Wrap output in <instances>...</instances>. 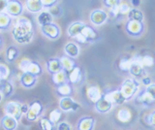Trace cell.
<instances>
[{
  "mask_svg": "<svg viewBox=\"0 0 155 130\" xmlns=\"http://www.w3.org/2000/svg\"><path fill=\"white\" fill-rule=\"evenodd\" d=\"M93 126V119L90 118H82L79 123V130H91Z\"/></svg>",
  "mask_w": 155,
  "mask_h": 130,
  "instance_id": "4316f807",
  "label": "cell"
},
{
  "mask_svg": "<svg viewBox=\"0 0 155 130\" xmlns=\"http://www.w3.org/2000/svg\"><path fill=\"white\" fill-rule=\"evenodd\" d=\"M81 69L79 67L75 66L70 72H69V75H68V78H69V81L71 82L72 84H76L78 83L80 80H81Z\"/></svg>",
  "mask_w": 155,
  "mask_h": 130,
  "instance_id": "603a6c76",
  "label": "cell"
},
{
  "mask_svg": "<svg viewBox=\"0 0 155 130\" xmlns=\"http://www.w3.org/2000/svg\"><path fill=\"white\" fill-rule=\"evenodd\" d=\"M41 1L44 7H48V8L56 4V0H41Z\"/></svg>",
  "mask_w": 155,
  "mask_h": 130,
  "instance_id": "f6af8a7d",
  "label": "cell"
},
{
  "mask_svg": "<svg viewBox=\"0 0 155 130\" xmlns=\"http://www.w3.org/2000/svg\"><path fill=\"white\" fill-rule=\"evenodd\" d=\"M60 62L62 65V69L68 72V73H69V72L76 66L75 61L73 60L70 56H62L60 58Z\"/></svg>",
  "mask_w": 155,
  "mask_h": 130,
  "instance_id": "ac0fdd59",
  "label": "cell"
},
{
  "mask_svg": "<svg viewBox=\"0 0 155 130\" xmlns=\"http://www.w3.org/2000/svg\"><path fill=\"white\" fill-rule=\"evenodd\" d=\"M128 18L131 21H138L142 22L143 21V14L139 9H131V11L128 14Z\"/></svg>",
  "mask_w": 155,
  "mask_h": 130,
  "instance_id": "d4e9b609",
  "label": "cell"
},
{
  "mask_svg": "<svg viewBox=\"0 0 155 130\" xmlns=\"http://www.w3.org/2000/svg\"><path fill=\"white\" fill-rule=\"evenodd\" d=\"M1 44H2V40H1V38H0V47H1Z\"/></svg>",
  "mask_w": 155,
  "mask_h": 130,
  "instance_id": "9f6ffc18",
  "label": "cell"
},
{
  "mask_svg": "<svg viewBox=\"0 0 155 130\" xmlns=\"http://www.w3.org/2000/svg\"><path fill=\"white\" fill-rule=\"evenodd\" d=\"M41 30L43 32V34L48 37L50 39H56L60 34L59 27L52 22L48 23V25H41Z\"/></svg>",
  "mask_w": 155,
  "mask_h": 130,
  "instance_id": "5b68a950",
  "label": "cell"
},
{
  "mask_svg": "<svg viewBox=\"0 0 155 130\" xmlns=\"http://www.w3.org/2000/svg\"><path fill=\"white\" fill-rule=\"evenodd\" d=\"M59 106H60L61 110H63V111H71V110L76 111L78 108H79V105H78L72 98L68 97V96L63 97L60 100Z\"/></svg>",
  "mask_w": 155,
  "mask_h": 130,
  "instance_id": "9c48e42d",
  "label": "cell"
},
{
  "mask_svg": "<svg viewBox=\"0 0 155 130\" xmlns=\"http://www.w3.org/2000/svg\"><path fill=\"white\" fill-rule=\"evenodd\" d=\"M21 83L25 88H30L36 83V76L28 73V72H24L21 77Z\"/></svg>",
  "mask_w": 155,
  "mask_h": 130,
  "instance_id": "4fadbf2b",
  "label": "cell"
},
{
  "mask_svg": "<svg viewBox=\"0 0 155 130\" xmlns=\"http://www.w3.org/2000/svg\"><path fill=\"white\" fill-rule=\"evenodd\" d=\"M108 20V15L106 14V12L102 10H95L91 13L90 15V21L92 23H94L96 25H101L105 23Z\"/></svg>",
  "mask_w": 155,
  "mask_h": 130,
  "instance_id": "52a82bcc",
  "label": "cell"
},
{
  "mask_svg": "<svg viewBox=\"0 0 155 130\" xmlns=\"http://www.w3.org/2000/svg\"><path fill=\"white\" fill-rule=\"evenodd\" d=\"M81 34L85 37V39L87 41H93V40H95L96 38H97V34H96L95 30L91 26L86 25L84 26V28H82Z\"/></svg>",
  "mask_w": 155,
  "mask_h": 130,
  "instance_id": "d6986e66",
  "label": "cell"
},
{
  "mask_svg": "<svg viewBox=\"0 0 155 130\" xmlns=\"http://www.w3.org/2000/svg\"><path fill=\"white\" fill-rule=\"evenodd\" d=\"M52 82L56 85H60L66 83V73L64 70H61L57 73L52 74Z\"/></svg>",
  "mask_w": 155,
  "mask_h": 130,
  "instance_id": "cb8c5ba5",
  "label": "cell"
},
{
  "mask_svg": "<svg viewBox=\"0 0 155 130\" xmlns=\"http://www.w3.org/2000/svg\"><path fill=\"white\" fill-rule=\"evenodd\" d=\"M1 91H2V94H4L5 96L11 95V93L13 92V85L10 84V83H7V82H5L4 84H2Z\"/></svg>",
  "mask_w": 155,
  "mask_h": 130,
  "instance_id": "836d02e7",
  "label": "cell"
},
{
  "mask_svg": "<svg viewBox=\"0 0 155 130\" xmlns=\"http://www.w3.org/2000/svg\"><path fill=\"white\" fill-rule=\"evenodd\" d=\"M145 92H147L150 97H151L154 101H155V85H149L147 89H145Z\"/></svg>",
  "mask_w": 155,
  "mask_h": 130,
  "instance_id": "60d3db41",
  "label": "cell"
},
{
  "mask_svg": "<svg viewBox=\"0 0 155 130\" xmlns=\"http://www.w3.org/2000/svg\"><path fill=\"white\" fill-rule=\"evenodd\" d=\"M139 100H140V102H142L143 104H152V103H154V100L150 97V96L147 92H143V94H140L139 96Z\"/></svg>",
  "mask_w": 155,
  "mask_h": 130,
  "instance_id": "8d00e7d4",
  "label": "cell"
},
{
  "mask_svg": "<svg viewBox=\"0 0 155 130\" xmlns=\"http://www.w3.org/2000/svg\"><path fill=\"white\" fill-rule=\"evenodd\" d=\"M117 118H118V119L120 120V122H127L131 119V113L127 109H122V110H120L118 112Z\"/></svg>",
  "mask_w": 155,
  "mask_h": 130,
  "instance_id": "83f0119b",
  "label": "cell"
},
{
  "mask_svg": "<svg viewBox=\"0 0 155 130\" xmlns=\"http://www.w3.org/2000/svg\"><path fill=\"white\" fill-rule=\"evenodd\" d=\"M137 88H138L137 83H136V82L132 79H128L123 83L122 86H121L120 91L124 95V97L126 99H128V98L132 97V96L136 93Z\"/></svg>",
  "mask_w": 155,
  "mask_h": 130,
  "instance_id": "3957f363",
  "label": "cell"
},
{
  "mask_svg": "<svg viewBox=\"0 0 155 130\" xmlns=\"http://www.w3.org/2000/svg\"><path fill=\"white\" fill-rule=\"evenodd\" d=\"M84 25H85L84 23L81 22H76L74 23H72L69 26V28H68V34H69L70 37L75 38L77 35H79L80 33H81V30Z\"/></svg>",
  "mask_w": 155,
  "mask_h": 130,
  "instance_id": "7c38bea8",
  "label": "cell"
},
{
  "mask_svg": "<svg viewBox=\"0 0 155 130\" xmlns=\"http://www.w3.org/2000/svg\"><path fill=\"white\" fill-rule=\"evenodd\" d=\"M0 81H2V80H1V75H0Z\"/></svg>",
  "mask_w": 155,
  "mask_h": 130,
  "instance_id": "6f0895ef",
  "label": "cell"
},
{
  "mask_svg": "<svg viewBox=\"0 0 155 130\" xmlns=\"http://www.w3.org/2000/svg\"><path fill=\"white\" fill-rule=\"evenodd\" d=\"M48 71H50L51 74L57 73V72L63 70L60 59L53 58V59L48 60Z\"/></svg>",
  "mask_w": 155,
  "mask_h": 130,
  "instance_id": "e0dca14e",
  "label": "cell"
},
{
  "mask_svg": "<svg viewBox=\"0 0 155 130\" xmlns=\"http://www.w3.org/2000/svg\"><path fill=\"white\" fill-rule=\"evenodd\" d=\"M13 36L21 44L30 42L33 37L31 22L26 18H18V21L14 25Z\"/></svg>",
  "mask_w": 155,
  "mask_h": 130,
  "instance_id": "6da1fadb",
  "label": "cell"
},
{
  "mask_svg": "<svg viewBox=\"0 0 155 130\" xmlns=\"http://www.w3.org/2000/svg\"><path fill=\"white\" fill-rule=\"evenodd\" d=\"M132 4L134 5V7H138L140 4V0H132Z\"/></svg>",
  "mask_w": 155,
  "mask_h": 130,
  "instance_id": "816d5d0a",
  "label": "cell"
},
{
  "mask_svg": "<svg viewBox=\"0 0 155 130\" xmlns=\"http://www.w3.org/2000/svg\"><path fill=\"white\" fill-rule=\"evenodd\" d=\"M58 130H70V126L69 124L66 122H62L58 125Z\"/></svg>",
  "mask_w": 155,
  "mask_h": 130,
  "instance_id": "c3c4849f",
  "label": "cell"
},
{
  "mask_svg": "<svg viewBox=\"0 0 155 130\" xmlns=\"http://www.w3.org/2000/svg\"><path fill=\"white\" fill-rule=\"evenodd\" d=\"M95 104H96L97 111H99V112H101V113L108 112V111H110V109L111 108V105H113V103H111L110 100L107 99V97L105 95L102 96V97L97 101Z\"/></svg>",
  "mask_w": 155,
  "mask_h": 130,
  "instance_id": "30bf717a",
  "label": "cell"
},
{
  "mask_svg": "<svg viewBox=\"0 0 155 130\" xmlns=\"http://www.w3.org/2000/svg\"><path fill=\"white\" fill-rule=\"evenodd\" d=\"M0 75H1V80L6 81L10 75V70L7 65L5 64H0Z\"/></svg>",
  "mask_w": 155,
  "mask_h": 130,
  "instance_id": "d590c367",
  "label": "cell"
},
{
  "mask_svg": "<svg viewBox=\"0 0 155 130\" xmlns=\"http://www.w3.org/2000/svg\"><path fill=\"white\" fill-rule=\"evenodd\" d=\"M50 13L53 16H58L60 14V7L56 5V4H54L53 6L50 7Z\"/></svg>",
  "mask_w": 155,
  "mask_h": 130,
  "instance_id": "b9f144b4",
  "label": "cell"
},
{
  "mask_svg": "<svg viewBox=\"0 0 155 130\" xmlns=\"http://www.w3.org/2000/svg\"><path fill=\"white\" fill-rule=\"evenodd\" d=\"M75 39H77V41L78 42H80V43H82V44H84V43H86L87 42V40L85 39V37L81 34V33H80L79 35H77L76 37H75Z\"/></svg>",
  "mask_w": 155,
  "mask_h": 130,
  "instance_id": "7dc6e473",
  "label": "cell"
},
{
  "mask_svg": "<svg viewBox=\"0 0 155 130\" xmlns=\"http://www.w3.org/2000/svg\"><path fill=\"white\" fill-rule=\"evenodd\" d=\"M148 83H149V79H148V78H145V80L143 79V84L147 85V84H148Z\"/></svg>",
  "mask_w": 155,
  "mask_h": 130,
  "instance_id": "f5cc1de1",
  "label": "cell"
},
{
  "mask_svg": "<svg viewBox=\"0 0 155 130\" xmlns=\"http://www.w3.org/2000/svg\"><path fill=\"white\" fill-rule=\"evenodd\" d=\"M40 126L42 130H52V122L48 118H42L40 122Z\"/></svg>",
  "mask_w": 155,
  "mask_h": 130,
  "instance_id": "e575fe53",
  "label": "cell"
},
{
  "mask_svg": "<svg viewBox=\"0 0 155 130\" xmlns=\"http://www.w3.org/2000/svg\"><path fill=\"white\" fill-rule=\"evenodd\" d=\"M31 63V60L30 59H28V58H23L21 59V61H19V63H18V69L22 71L23 73L24 72H26L27 71V68H28V66L29 64Z\"/></svg>",
  "mask_w": 155,
  "mask_h": 130,
  "instance_id": "74e56055",
  "label": "cell"
},
{
  "mask_svg": "<svg viewBox=\"0 0 155 130\" xmlns=\"http://www.w3.org/2000/svg\"><path fill=\"white\" fill-rule=\"evenodd\" d=\"M126 30H127L128 34L132 36H138L143 30V25L142 22L138 21H129L126 25Z\"/></svg>",
  "mask_w": 155,
  "mask_h": 130,
  "instance_id": "8992f818",
  "label": "cell"
},
{
  "mask_svg": "<svg viewBox=\"0 0 155 130\" xmlns=\"http://www.w3.org/2000/svg\"><path fill=\"white\" fill-rule=\"evenodd\" d=\"M5 113L9 117H12L16 119H19L22 115L21 112V105L15 102V101H10L5 105Z\"/></svg>",
  "mask_w": 155,
  "mask_h": 130,
  "instance_id": "7a4b0ae2",
  "label": "cell"
},
{
  "mask_svg": "<svg viewBox=\"0 0 155 130\" xmlns=\"http://www.w3.org/2000/svg\"><path fill=\"white\" fill-rule=\"evenodd\" d=\"M11 23V16L8 13L2 12L0 13V29H7Z\"/></svg>",
  "mask_w": 155,
  "mask_h": 130,
  "instance_id": "44dd1931",
  "label": "cell"
},
{
  "mask_svg": "<svg viewBox=\"0 0 155 130\" xmlns=\"http://www.w3.org/2000/svg\"><path fill=\"white\" fill-rule=\"evenodd\" d=\"M148 122L155 126V113H153L152 115H150L149 119H148Z\"/></svg>",
  "mask_w": 155,
  "mask_h": 130,
  "instance_id": "681fc988",
  "label": "cell"
},
{
  "mask_svg": "<svg viewBox=\"0 0 155 130\" xmlns=\"http://www.w3.org/2000/svg\"><path fill=\"white\" fill-rule=\"evenodd\" d=\"M119 10H120V15H128L129 12L131 11V8L128 4L121 3L119 4Z\"/></svg>",
  "mask_w": 155,
  "mask_h": 130,
  "instance_id": "ab89813d",
  "label": "cell"
},
{
  "mask_svg": "<svg viewBox=\"0 0 155 130\" xmlns=\"http://www.w3.org/2000/svg\"><path fill=\"white\" fill-rule=\"evenodd\" d=\"M56 91L58 92V94L61 95V96H64V97H66V96H69L72 92V88L71 86L64 83L60 85H57V88H56Z\"/></svg>",
  "mask_w": 155,
  "mask_h": 130,
  "instance_id": "484cf974",
  "label": "cell"
},
{
  "mask_svg": "<svg viewBox=\"0 0 155 130\" xmlns=\"http://www.w3.org/2000/svg\"><path fill=\"white\" fill-rule=\"evenodd\" d=\"M131 66H132V61H131V59L124 58V59H121L119 62V68L122 71H130Z\"/></svg>",
  "mask_w": 155,
  "mask_h": 130,
  "instance_id": "d6a6232c",
  "label": "cell"
},
{
  "mask_svg": "<svg viewBox=\"0 0 155 130\" xmlns=\"http://www.w3.org/2000/svg\"><path fill=\"white\" fill-rule=\"evenodd\" d=\"M143 66H147V67L153 66V64H154L153 57L150 55H144L143 57Z\"/></svg>",
  "mask_w": 155,
  "mask_h": 130,
  "instance_id": "f35d334b",
  "label": "cell"
},
{
  "mask_svg": "<svg viewBox=\"0 0 155 130\" xmlns=\"http://www.w3.org/2000/svg\"><path fill=\"white\" fill-rule=\"evenodd\" d=\"M104 4L109 8L116 6L119 4V0H104Z\"/></svg>",
  "mask_w": 155,
  "mask_h": 130,
  "instance_id": "7bdbcfd3",
  "label": "cell"
},
{
  "mask_svg": "<svg viewBox=\"0 0 155 130\" xmlns=\"http://www.w3.org/2000/svg\"><path fill=\"white\" fill-rule=\"evenodd\" d=\"M28 109H29V106H27V105H25V104L21 105V112H22V115H23V114H26V113H27V111H28Z\"/></svg>",
  "mask_w": 155,
  "mask_h": 130,
  "instance_id": "f907efd6",
  "label": "cell"
},
{
  "mask_svg": "<svg viewBox=\"0 0 155 130\" xmlns=\"http://www.w3.org/2000/svg\"><path fill=\"white\" fill-rule=\"evenodd\" d=\"M41 0H26V8L32 13H39L43 9Z\"/></svg>",
  "mask_w": 155,
  "mask_h": 130,
  "instance_id": "2e32d148",
  "label": "cell"
},
{
  "mask_svg": "<svg viewBox=\"0 0 155 130\" xmlns=\"http://www.w3.org/2000/svg\"><path fill=\"white\" fill-rule=\"evenodd\" d=\"M65 52L68 56L70 57H76L80 52V49L75 43H69L65 46Z\"/></svg>",
  "mask_w": 155,
  "mask_h": 130,
  "instance_id": "ffe728a7",
  "label": "cell"
},
{
  "mask_svg": "<svg viewBox=\"0 0 155 130\" xmlns=\"http://www.w3.org/2000/svg\"><path fill=\"white\" fill-rule=\"evenodd\" d=\"M38 22L41 25L52 22V15L50 12H41L38 16Z\"/></svg>",
  "mask_w": 155,
  "mask_h": 130,
  "instance_id": "7402d4cb",
  "label": "cell"
},
{
  "mask_svg": "<svg viewBox=\"0 0 155 130\" xmlns=\"http://www.w3.org/2000/svg\"><path fill=\"white\" fill-rule=\"evenodd\" d=\"M18 52L17 50V48L15 47H9L8 50L6 52V55H7V59L9 61H14L16 59V57L18 56Z\"/></svg>",
  "mask_w": 155,
  "mask_h": 130,
  "instance_id": "f546056e",
  "label": "cell"
},
{
  "mask_svg": "<svg viewBox=\"0 0 155 130\" xmlns=\"http://www.w3.org/2000/svg\"><path fill=\"white\" fill-rule=\"evenodd\" d=\"M1 100H2V93L0 92V102H1Z\"/></svg>",
  "mask_w": 155,
  "mask_h": 130,
  "instance_id": "db71d44e",
  "label": "cell"
},
{
  "mask_svg": "<svg viewBox=\"0 0 155 130\" xmlns=\"http://www.w3.org/2000/svg\"><path fill=\"white\" fill-rule=\"evenodd\" d=\"M143 66L140 64H136V63H132V66L130 68V73L133 76H140L143 73Z\"/></svg>",
  "mask_w": 155,
  "mask_h": 130,
  "instance_id": "4dcf8cb0",
  "label": "cell"
},
{
  "mask_svg": "<svg viewBox=\"0 0 155 130\" xmlns=\"http://www.w3.org/2000/svg\"><path fill=\"white\" fill-rule=\"evenodd\" d=\"M22 5L18 0H8V5L6 8V12L11 17L18 18L22 13Z\"/></svg>",
  "mask_w": 155,
  "mask_h": 130,
  "instance_id": "277c9868",
  "label": "cell"
},
{
  "mask_svg": "<svg viewBox=\"0 0 155 130\" xmlns=\"http://www.w3.org/2000/svg\"><path fill=\"white\" fill-rule=\"evenodd\" d=\"M105 96L107 97V99L114 104H121L126 100V98L124 97V95L122 94V92H121L120 90H115V91H113V92L107 93Z\"/></svg>",
  "mask_w": 155,
  "mask_h": 130,
  "instance_id": "8fae6325",
  "label": "cell"
},
{
  "mask_svg": "<svg viewBox=\"0 0 155 130\" xmlns=\"http://www.w3.org/2000/svg\"><path fill=\"white\" fill-rule=\"evenodd\" d=\"M60 118H61L60 111L59 110H52L50 113V118H48V119H50L52 123H56L59 122Z\"/></svg>",
  "mask_w": 155,
  "mask_h": 130,
  "instance_id": "1f68e13d",
  "label": "cell"
},
{
  "mask_svg": "<svg viewBox=\"0 0 155 130\" xmlns=\"http://www.w3.org/2000/svg\"><path fill=\"white\" fill-rule=\"evenodd\" d=\"M42 110H43V107L39 102L32 103L30 106H29V109L26 113L27 118L29 120H35L39 117V115L42 113Z\"/></svg>",
  "mask_w": 155,
  "mask_h": 130,
  "instance_id": "ba28073f",
  "label": "cell"
},
{
  "mask_svg": "<svg viewBox=\"0 0 155 130\" xmlns=\"http://www.w3.org/2000/svg\"><path fill=\"white\" fill-rule=\"evenodd\" d=\"M1 86H2V81H0V88H1Z\"/></svg>",
  "mask_w": 155,
  "mask_h": 130,
  "instance_id": "11a10c76",
  "label": "cell"
},
{
  "mask_svg": "<svg viewBox=\"0 0 155 130\" xmlns=\"http://www.w3.org/2000/svg\"><path fill=\"white\" fill-rule=\"evenodd\" d=\"M8 5V0H0V13L6 11Z\"/></svg>",
  "mask_w": 155,
  "mask_h": 130,
  "instance_id": "bcb514c9",
  "label": "cell"
},
{
  "mask_svg": "<svg viewBox=\"0 0 155 130\" xmlns=\"http://www.w3.org/2000/svg\"><path fill=\"white\" fill-rule=\"evenodd\" d=\"M41 71L42 70H41L40 65H39L38 63H36V62H32L31 61V63L29 64L26 72H28V73H30V74H32L34 76H38L39 74L41 73Z\"/></svg>",
  "mask_w": 155,
  "mask_h": 130,
  "instance_id": "f1b7e54d",
  "label": "cell"
},
{
  "mask_svg": "<svg viewBox=\"0 0 155 130\" xmlns=\"http://www.w3.org/2000/svg\"><path fill=\"white\" fill-rule=\"evenodd\" d=\"M110 13H111V15H113L114 17H118L120 16V10H119V4L118 5H116V6H114V7H111L110 8Z\"/></svg>",
  "mask_w": 155,
  "mask_h": 130,
  "instance_id": "ee69618b",
  "label": "cell"
},
{
  "mask_svg": "<svg viewBox=\"0 0 155 130\" xmlns=\"http://www.w3.org/2000/svg\"><path fill=\"white\" fill-rule=\"evenodd\" d=\"M87 97L90 101L92 102L96 103L101 97H102V94H101V90L98 86H90V88L87 89Z\"/></svg>",
  "mask_w": 155,
  "mask_h": 130,
  "instance_id": "5bb4252c",
  "label": "cell"
},
{
  "mask_svg": "<svg viewBox=\"0 0 155 130\" xmlns=\"http://www.w3.org/2000/svg\"><path fill=\"white\" fill-rule=\"evenodd\" d=\"M2 126L6 130H15L18 126V119L6 115L2 118Z\"/></svg>",
  "mask_w": 155,
  "mask_h": 130,
  "instance_id": "9a60e30c",
  "label": "cell"
}]
</instances>
